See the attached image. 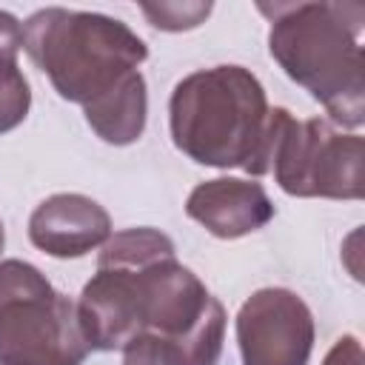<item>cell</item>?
<instances>
[{"mask_svg":"<svg viewBox=\"0 0 365 365\" xmlns=\"http://www.w3.org/2000/svg\"><path fill=\"white\" fill-rule=\"evenodd\" d=\"M285 108H271L262 83L242 66H214L182 77L168 100L174 145L211 168H242L262 177Z\"/></svg>","mask_w":365,"mask_h":365,"instance_id":"1","label":"cell"},{"mask_svg":"<svg viewBox=\"0 0 365 365\" xmlns=\"http://www.w3.org/2000/svg\"><path fill=\"white\" fill-rule=\"evenodd\" d=\"M268 14V51L277 66L325 106L334 123H365V74L359 3H259Z\"/></svg>","mask_w":365,"mask_h":365,"instance_id":"2","label":"cell"},{"mask_svg":"<svg viewBox=\"0 0 365 365\" xmlns=\"http://www.w3.org/2000/svg\"><path fill=\"white\" fill-rule=\"evenodd\" d=\"M23 26V51L51 80L54 91L77 106L120 86L148 57V46L123 20L63 6L37 9Z\"/></svg>","mask_w":365,"mask_h":365,"instance_id":"3","label":"cell"},{"mask_svg":"<svg viewBox=\"0 0 365 365\" xmlns=\"http://www.w3.org/2000/svg\"><path fill=\"white\" fill-rule=\"evenodd\" d=\"M77 305L26 259L0 262V365H83Z\"/></svg>","mask_w":365,"mask_h":365,"instance_id":"4","label":"cell"},{"mask_svg":"<svg viewBox=\"0 0 365 365\" xmlns=\"http://www.w3.org/2000/svg\"><path fill=\"white\" fill-rule=\"evenodd\" d=\"M365 145L359 134H342L328 120H297L288 108L279 117L271 171L291 197L362 200Z\"/></svg>","mask_w":365,"mask_h":365,"instance_id":"5","label":"cell"},{"mask_svg":"<svg viewBox=\"0 0 365 365\" xmlns=\"http://www.w3.org/2000/svg\"><path fill=\"white\" fill-rule=\"evenodd\" d=\"M314 336L311 308L288 288H259L237 314L242 365H308Z\"/></svg>","mask_w":365,"mask_h":365,"instance_id":"6","label":"cell"},{"mask_svg":"<svg viewBox=\"0 0 365 365\" xmlns=\"http://www.w3.org/2000/svg\"><path fill=\"white\" fill-rule=\"evenodd\" d=\"M77 319L91 351H123L145 334L134 274L123 265H97L80 291Z\"/></svg>","mask_w":365,"mask_h":365,"instance_id":"7","label":"cell"},{"mask_svg":"<svg viewBox=\"0 0 365 365\" xmlns=\"http://www.w3.org/2000/svg\"><path fill=\"white\" fill-rule=\"evenodd\" d=\"M111 237L108 211L86 194H51L29 217V240L48 257L74 259L103 248Z\"/></svg>","mask_w":365,"mask_h":365,"instance_id":"8","label":"cell"},{"mask_svg":"<svg viewBox=\"0 0 365 365\" xmlns=\"http://www.w3.org/2000/svg\"><path fill=\"white\" fill-rule=\"evenodd\" d=\"M185 214L220 240H237L259 231L274 220V202L254 180L217 177L200 182L188 200Z\"/></svg>","mask_w":365,"mask_h":365,"instance_id":"9","label":"cell"},{"mask_svg":"<svg viewBox=\"0 0 365 365\" xmlns=\"http://www.w3.org/2000/svg\"><path fill=\"white\" fill-rule=\"evenodd\" d=\"M83 111H86V123L103 143L108 145L137 143L145 131V117H148L145 77L140 71H131L120 86L88 103Z\"/></svg>","mask_w":365,"mask_h":365,"instance_id":"10","label":"cell"},{"mask_svg":"<svg viewBox=\"0 0 365 365\" xmlns=\"http://www.w3.org/2000/svg\"><path fill=\"white\" fill-rule=\"evenodd\" d=\"M23 26L11 11L0 9V134L17 128L31 108V88L20 71Z\"/></svg>","mask_w":365,"mask_h":365,"instance_id":"11","label":"cell"},{"mask_svg":"<svg viewBox=\"0 0 365 365\" xmlns=\"http://www.w3.org/2000/svg\"><path fill=\"white\" fill-rule=\"evenodd\" d=\"M208 0H160V3H140V11L154 29L163 31H188L205 23L211 14Z\"/></svg>","mask_w":365,"mask_h":365,"instance_id":"12","label":"cell"},{"mask_svg":"<svg viewBox=\"0 0 365 365\" xmlns=\"http://www.w3.org/2000/svg\"><path fill=\"white\" fill-rule=\"evenodd\" d=\"M123 365H182V359L165 336L145 331L123 348Z\"/></svg>","mask_w":365,"mask_h":365,"instance_id":"13","label":"cell"},{"mask_svg":"<svg viewBox=\"0 0 365 365\" xmlns=\"http://www.w3.org/2000/svg\"><path fill=\"white\" fill-rule=\"evenodd\" d=\"M322 365H365V354H362V342L354 334L339 336L331 351L325 354Z\"/></svg>","mask_w":365,"mask_h":365,"instance_id":"14","label":"cell"},{"mask_svg":"<svg viewBox=\"0 0 365 365\" xmlns=\"http://www.w3.org/2000/svg\"><path fill=\"white\" fill-rule=\"evenodd\" d=\"M3 245H6V231H3V222H0V254H3Z\"/></svg>","mask_w":365,"mask_h":365,"instance_id":"15","label":"cell"}]
</instances>
